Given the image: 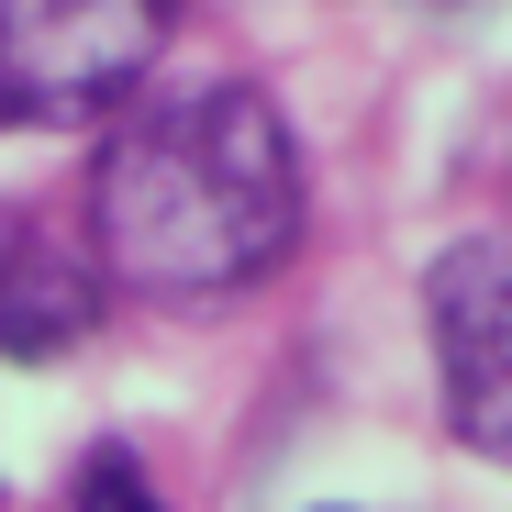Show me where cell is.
<instances>
[{"mask_svg": "<svg viewBox=\"0 0 512 512\" xmlns=\"http://www.w3.org/2000/svg\"><path fill=\"white\" fill-rule=\"evenodd\" d=\"M435 412L479 468H512V234H457L423 268Z\"/></svg>", "mask_w": 512, "mask_h": 512, "instance_id": "3", "label": "cell"}, {"mask_svg": "<svg viewBox=\"0 0 512 512\" xmlns=\"http://www.w3.org/2000/svg\"><path fill=\"white\" fill-rule=\"evenodd\" d=\"M67 512H167V490L145 479L134 446H90V457H78V479H67Z\"/></svg>", "mask_w": 512, "mask_h": 512, "instance_id": "5", "label": "cell"}, {"mask_svg": "<svg viewBox=\"0 0 512 512\" xmlns=\"http://www.w3.org/2000/svg\"><path fill=\"white\" fill-rule=\"evenodd\" d=\"M101 312H112V290H101L90 234L45 201H0V368L78 357L101 334Z\"/></svg>", "mask_w": 512, "mask_h": 512, "instance_id": "4", "label": "cell"}, {"mask_svg": "<svg viewBox=\"0 0 512 512\" xmlns=\"http://www.w3.org/2000/svg\"><path fill=\"white\" fill-rule=\"evenodd\" d=\"M179 45L156 0H12L0 12V123L23 134H112Z\"/></svg>", "mask_w": 512, "mask_h": 512, "instance_id": "2", "label": "cell"}, {"mask_svg": "<svg viewBox=\"0 0 512 512\" xmlns=\"http://www.w3.org/2000/svg\"><path fill=\"white\" fill-rule=\"evenodd\" d=\"M312 223L301 134L256 78H190L134 101L90 156V234L101 290L134 301H234L279 279Z\"/></svg>", "mask_w": 512, "mask_h": 512, "instance_id": "1", "label": "cell"}]
</instances>
